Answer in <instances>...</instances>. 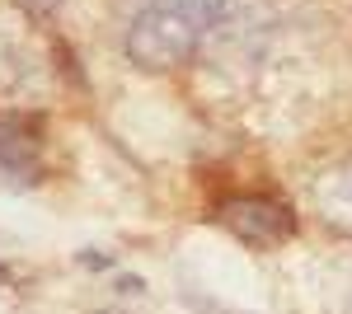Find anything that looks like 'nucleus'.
I'll return each mask as SVG.
<instances>
[{
  "mask_svg": "<svg viewBox=\"0 0 352 314\" xmlns=\"http://www.w3.org/2000/svg\"><path fill=\"white\" fill-rule=\"evenodd\" d=\"M230 230L249 244H277V239H287L296 230V221H292V211L282 207V202H263V197H244V202H230L226 216H221Z\"/></svg>",
  "mask_w": 352,
  "mask_h": 314,
  "instance_id": "f03ea898",
  "label": "nucleus"
},
{
  "mask_svg": "<svg viewBox=\"0 0 352 314\" xmlns=\"http://www.w3.org/2000/svg\"><path fill=\"white\" fill-rule=\"evenodd\" d=\"M226 0H141L132 28H127V52L141 66H179L202 43V33L217 24Z\"/></svg>",
  "mask_w": 352,
  "mask_h": 314,
  "instance_id": "f257e3e1",
  "label": "nucleus"
},
{
  "mask_svg": "<svg viewBox=\"0 0 352 314\" xmlns=\"http://www.w3.org/2000/svg\"><path fill=\"white\" fill-rule=\"evenodd\" d=\"M38 179V141L14 117H0V183L28 188Z\"/></svg>",
  "mask_w": 352,
  "mask_h": 314,
  "instance_id": "7ed1b4c3",
  "label": "nucleus"
},
{
  "mask_svg": "<svg viewBox=\"0 0 352 314\" xmlns=\"http://www.w3.org/2000/svg\"><path fill=\"white\" fill-rule=\"evenodd\" d=\"M19 5H24L28 14H52V10L61 5V0H19Z\"/></svg>",
  "mask_w": 352,
  "mask_h": 314,
  "instance_id": "20e7f679",
  "label": "nucleus"
}]
</instances>
